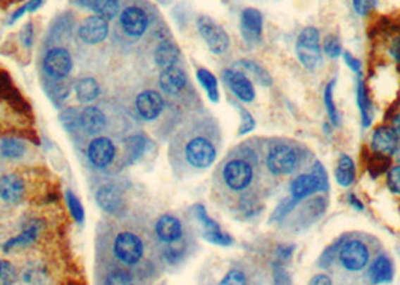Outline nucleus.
Here are the masks:
<instances>
[{
	"label": "nucleus",
	"mask_w": 400,
	"mask_h": 285,
	"mask_svg": "<svg viewBox=\"0 0 400 285\" xmlns=\"http://www.w3.org/2000/svg\"><path fill=\"white\" fill-rule=\"evenodd\" d=\"M330 185L324 184L315 173H301L291 182V198L295 201L313 196L318 191H328Z\"/></svg>",
	"instance_id": "obj_9"
},
{
	"label": "nucleus",
	"mask_w": 400,
	"mask_h": 285,
	"mask_svg": "<svg viewBox=\"0 0 400 285\" xmlns=\"http://www.w3.org/2000/svg\"><path fill=\"white\" fill-rule=\"evenodd\" d=\"M180 56H181L180 49H177V45L172 41H163L154 54L155 62H157L161 70L175 66L176 62L180 61Z\"/></svg>",
	"instance_id": "obj_22"
},
{
	"label": "nucleus",
	"mask_w": 400,
	"mask_h": 285,
	"mask_svg": "<svg viewBox=\"0 0 400 285\" xmlns=\"http://www.w3.org/2000/svg\"><path fill=\"white\" fill-rule=\"evenodd\" d=\"M215 188L230 208L241 213H254L262 197L274 188L265 173L261 139L230 151L217 170Z\"/></svg>",
	"instance_id": "obj_1"
},
{
	"label": "nucleus",
	"mask_w": 400,
	"mask_h": 285,
	"mask_svg": "<svg viewBox=\"0 0 400 285\" xmlns=\"http://www.w3.org/2000/svg\"><path fill=\"white\" fill-rule=\"evenodd\" d=\"M387 185L392 192L400 194V164L393 167L387 175Z\"/></svg>",
	"instance_id": "obj_42"
},
{
	"label": "nucleus",
	"mask_w": 400,
	"mask_h": 285,
	"mask_svg": "<svg viewBox=\"0 0 400 285\" xmlns=\"http://www.w3.org/2000/svg\"><path fill=\"white\" fill-rule=\"evenodd\" d=\"M369 277L373 284H385L393 279V265L392 260L385 254L377 257L369 270Z\"/></svg>",
	"instance_id": "obj_25"
},
{
	"label": "nucleus",
	"mask_w": 400,
	"mask_h": 285,
	"mask_svg": "<svg viewBox=\"0 0 400 285\" xmlns=\"http://www.w3.org/2000/svg\"><path fill=\"white\" fill-rule=\"evenodd\" d=\"M25 196V182L15 175L0 177V198L6 203H18Z\"/></svg>",
	"instance_id": "obj_19"
},
{
	"label": "nucleus",
	"mask_w": 400,
	"mask_h": 285,
	"mask_svg": "<svg viewBox=\"0 0 400 285\" xmlns=\"http://www.w3.org/2000/svg\"><path fill=\"white\" fill-rule=\"evenodd\" d=\"M261 147L265 173L273 186L315 163L312 152L304 144L291 139L261 140Z\"/></svg>",
	"instance_id": "obj_2"
},
{
	"label": "nucleus",
	"mask_w": 400,
	"mask_h": 285,
	"mask_svg": "<svg viewBox=\"0 0 400 285\" xmlns=\"http://www.w3.org/2000/svg\"><path fill=\"white\" fill-rule=\"evenodd\" d=\"M274 285H292V279L289 272L280 266V265H274Z\"/></svg>",
	"instance_id": "obj_43"
},
{
	"label": "nucleus",
	"mask_w": 400,
	"mask_h": 285,
	"mask_svg": "<svg viewBox=\"0 0 400 285\" xmlns=\"http://www.w3.org/2000/svg\"><path fill=\"white\" fill-rule=\"evenodd\" d=\"M223 78L229 89L233 92L239 101L242 102H253L256 98V92H254V86L251 80L238 70H226L223 72Z\"/></svg>",
	"instance_id": "obj_12"
},
{
	"label": "nucleus",
	"mask_w": 400,
	"mask_h": 285,
	"mask_svg": "<svg viewBox=\"0 0 400 285\" xmlns=\"http://www.w3.org/2000/svg\"><path fill=\"white\" fill-rule=\"evenodd\" d=\"M220 285H249L247 275L239 269H232L227 275L221 279Z\"/></svg>",
	"instance_id": "obj_35"
},
{
	"label": "nucleus",
	"mask_w": 400,
	"mask_h": 285,
	"mask_svg": "<svg viewBox=\"0 0 400 285\" xmlns=\"http://www.w3.org/2000/svg\"><path fill=\"white\" fill-rule=\"evenodd\" d=\"M349 201H351V204H354L355 208H357L358 210H363V204H360V201L355 198L354 196H349Z\"/></svg>",
	"instance_id": "obj_50"
},
{
	"label": "nucleus",
	"mask_w": 400,
	"mask_h": 285,
	"mask_svg": "<svg viewBox=\"0 0 400 285\" xmlns=\"http://www.w3.org/2000/svg\"><path fill=\"white\" fill-rule=\"evenodd\" d=\"M26 151L25 144L18 140H6L0 146V152L6 158H20Z\"/></svg>",
	"instance_id": "obj_31"
},
{
	"label": "nucleus",
	"mask_w": 400,
	"mask_h": 285,
	"mask_svg": "<svg viewBox=\"0 0 400 285\" xmlns=\"http://www.w3.org/2000/svg\"><path fill=\"white\" fill-rule=\"evenodd\" d=\"M120 26L128 37L140 38L149 26L146 13L139 6H128L120 13Z\"/></svg>",
	"instance_id": "obj_8"
},
{
	"label": "nucleus",
	"mask_w": 400,
	"mask_h": 285,
	"mask_svg": "<svg viewBox=\"0 0 400 285\" xmlns=\"http://www.w3.org/2000/svg\"><path fill=\"white\" fill-rule=\"evenodd\" d=\"M106 285H132V278L125 270H115L106 278Z\"/></svg>",
	"instance_id": "obj_37"
},
{
	"label": "nucleus",
	"mask_w": 400,
	"mask_h": 285,
	"mask_svg": "<svg viewBox=\"0 0 400 285\" xmlns=\"http://www.w3.org/2000/svg\"><path fill=\"white\" fill-rule=\"evenodd\" d=\"M295 50L299 62L308 71H318L322 66V51L319 41V30L316 27H304L296 38Z\"/></svg>",
	"instance_id": "obj_4"
},
{
	"label": "nucleus",
	"mask_w": 400,
	"mask_h": 285,
	"mask_svg": "<svg viewBox=\"0 0 400 285\" xmlns=\"http://www.w3.org/2000/svg\"><path fill=\"white\" fill-rule=\"evenodd\" d=\"M390 53L392 56L394 57V59L397 62H400V37L394 39V42L392 44V49H390Z\"/></svg>",
	"instance_id": "obj_48"
},
{
	"label": "nucleus",
	"mask_w": 400,
	"mask_h": 285,
	"mask_svg": "<svg viewBox=\"0 0 400 285\" xmlns=\"http://www.w3.org/2000/svg\"><path fill=\"white\" fill-rule=\"evenodd\" d=\"M96 201L104 212L115 213L119 210L122 204V194L116 185H104L96 192Z\"/></svg>",
	"instance_id": "obj_20"
},
{
	"label": "nucleus",
	"mask_w": 400,
	"mask_h": 285,
	"mask_svg": "<svg viewBox=\"0 0 400 285\" xmlns=\"http://www.w3.org/2000/svg\"><path fill=\"white\" fill-rule=\"evenodd\" d=\"M17 279V270L9 261L0 260V285H13Z\"/></svg>",
	"instance_id": "obj_33"
},
{
	"label": "nucleus",
	"mask_w": 400,
	"mask_h": 285,
	"mask_svg": "<svg viewBox=\"0 0 400 285\" xmlns=\"http://www.w3.org/2000/svg\"><path fill=\"white\" fill-rule=\"evenodd\" d=\"M108 35V20L101 15H91L82 21L79 27V37L86 44H99Z\"/></svg>",
	"instance_id": "obj_13"
},
{
	"label": "nucleus",
	"mask_w": 400,
	"mask_h": 285,
	"mask_svg": "<svg viewBox=\"0 0 400 285\" xmlns=\"http://www.w3.org/2000/svg\"><path fill=\"white\" fill-rule=\"evenodd\" d=\"M188 84V78L185 71L177 65L165 68L160 74V87L164 94L176 96L182 94Z\"/></svg>",
	"instance_id": "obj_15"
},
{
	"label": "nucleus",
	"mask_w": 400,
	"mask_h": 285,
	"mask_svg": "<svg viewBox=\"0 0 400 285\" xmlns=\"http://www.w3.org/2000/svg\"><path fill=\"white\" fill-rule=\"evenodd\" d=\"M21 41H23V44L26 45V47H32L33 27H32L30 23H27V25L23 27V30H21Z\"/></svg>",
	"instance_id": "obj_45"
},
{
	"label": "nucleus",
	"mask_w": 400,
	"mask_h": 285,
	"mask_svg": "<svg viewBox=\"0 0 400 285\" xmlns=\"http://www.w3.org/2000/svg\"><path fill=\"white\" fill-rule=\"evenodd\" d=\"M44 70L51 78L62 80L73 70V57L65 49H51L44 59Z\"/></svg>",
	"instance_id": "obj_10"
},
{
	"label": "nucleus",
	"mask_w": 400,
	"mask_h": 285,
	"mask_svg": "<svg viewBox=\"0 0 400 285\" xmlns=\"http://www.w3.org/2000/svg\"><path fill=\"white\" fill-rule=\"evenodd\" d=\"M343 57H344V62L348 63V66L351 68L354 72H357V74L361 72V62L360 61H357V59H355V57H352L351 53H344Z\"/></svg>",
	"instance_id": "obj_46"
},
{
	"label": "nucleus",
	"mask_w": 400,
	"mask_h": 285,
	"mask_svg": "<svg viewBox=\"0 0 400 285\" xmlns=\"http://www.w3.org/2000/svg\"><path fill=\"white\" fill-rule=\"evenodd\" d=\"M197 80H199V83L202 84V87L206 90L209 99L213 102H217L220 96H218V83H217V78L214 77V74L209 72L208 70H204V68H200V70H197Z\"/></svg>",
	"instance_id": "obj_28"
},
{
	"label": "nucleus",
	"mask_w": 400,
	"mask_h": 285,
	"mask_svg": "<svg viewBox=\"0 0 400 285\" xmlns=\"http://www.w3.org/2000/svg\"><path fill=\"white\" fill-rule=\"evenodd\" d=\"M37 234H38V228H35V227L29 228V230H26L23 234H20V236H17V237H14V239H11L9 242H6L5 251H9L11 248H14V246L27 245V243L33 242V241H35Z\"/></svg>",
	"instance_id": "obj_32"
},
{
	"label": "nucleus",
	"mask_w": 400,
	"mask_h": 285,
	"mask_svg": "<svg viewBox=\"0 0 400 285\" xmlns=\"http://www.w3.org/2000/svg\"><path fill=\"white\" fill-rule=\"evenodd\" d=\"M66 201H68V208L71 210V215L74 216V220L82 224L85 220V210L79 198H77L73 192H68L66 194Z\"/></svg>",
	"instance_id": "obj_36"
},
{
	"label": "nucleus",
	"mask_w": 400,
	"mask_h": 285,
	"mask_svg": "<svg viewBox=\"0 0 400 285\" xmlns=\"http://www.w3.org/2000/svg\"><path fill=\"white\" fill-rule=\"evenodd\" d=\"M220 135L215 123L200 122L182 137L181 156L184 165L194 171L206 170L218 156Z\"/></svg>",
	"instance_id": "obj_3"
},
{
	"label": "nucleus",
	"mask_w": 400,
	"mask_h": 285,
	"mask_svg": "<svg viewBox=\"0 0 400 285\" xmlns=\"http://www.w3.org/2000/svg\"><path fill=\"white\" fill-rule=\"evenodd\" d=\"M75 4L94 11L106 20L115 18L119 13V0H75Z\"/></svg>",
	"instance_id": "obj_21"
},
{
	"label": "nucleus",
	"mask_w": 400,
	"mask_h": 285,
	"mask_svg": "<svg viewBox=\"0 0 400 285\" xmlns=\"http://www.w3.org/2000/svg\"><path fill=\"white\" fill-rule=\"evenodd\" d=\"M204 237L206 239V241L209 242H213V243H217V245H223V246H227V245H232V237L226 233H223L221 230H209V232H205L204 233Z\"/></svg>",
	"instance_id": "obj_39"
},
{
	"label": "nucleus",
	"mask_w": 400,
	"mask_h": 285,
	"mask_svg": "<svg viewBox=\"0 0 400 285\" xmlns=\"http://www.w3.org/2000/svg\"><path fill=\"white\" fill-rule=\"evenodd\" d=\"M324 51L330 59H337L342 54V44L337 37H328L324 42Z\"/></svg>",
	"instance_id": "obj_40"
},
{
	"label": "nucleus",
	"mask_w": 400,
	"mask_h": 285,
	"mask_svg": "<svg viewBox=\"0 0 400 285\" xmlns=\"http://www.w3.org/2000/svg\"><path fill=\"white\" fill-rule=\"evenodd\" d=\"M352 5H354L355 13L364 17V15L370 14L372 11L376 8L377 0H352Z\"/></svg>",
	"instance_id": "obj_41"
},
{
	"label": "nucleus",
	"mask_w": 400,
	"mask_h": 285,
	"mask_svg": "<svg viewBox=\"0 0 400 285\" xmlns=\"http://www.w3.org/2000/svg\"><path fill=\"white\" fill-rule=\"evenodd\" d=\"M332 89H335V82H330L327 89H325V107H327V113L328 118L332 122V125L339 127L340 125V113L335 104V96H332Z\"/></svg>",
	"instance_id": "obj_30"
},
{
	"label": "nucleus",
	"mask_w": 400,
	"mask_h": 285,
	"mask_svg": "<svg viewBox=\"0 0 400 285\" xmlns=\"http://www.w3.org/2000/svg\"><path fill=\"white\" fill-rule=\"evenodd\" d=\"M113 251L119 261L125 265H136L143 257V243L140 237L131 232H122L116 236Z\"/></svg>",
	"instance_id": "obj_7"
},
{
	"label": "nucleus",
	"mask_w": 400,
	"mask_h": 285,
	"mask_svg": "<svg viewBox=\"0 0 400 285\" xmlns=\"http://www.w3.org/2000/svg\"><path fill=\"white\" fill-rule=\"evenodd\" d=\"M197 30L214 54H223L229 50L230 39L227 32L211 17L200 15L197 18Z\"/></svg>",
	"instance_id": "obj_6"
},
{
	"label": "nucleus",
	"mask_w": 400,
	"mask_h": 285,
	"mask_svg": "<svg viewBox=\"0 0 400 285\" xmlns=\"http://www.w3.org/2000/svg\"><path fill=\"white\" fill-rule=\"evenodd\" d=\"M336 180L343 188H348L355 180V165L348 155H340L339 163L336 167Z\"/></svg>",
	"instance_id": "obj_26"
},
{
	"label": "nucleus",
	"mask_w": 400,
	"mask_h": 285,
	"mask_svg": "<svg viewBox=\"0 0 400 285\" xmlns=\"http://www.w3.org/2000/svg\"><path fill=\"white\" fill-rule=\"evenodd\" d=\"M339 261L348 272H361L370 261V248L361 237H349L339 248Z\"/></svg>",
	"instance_id": "obj_5"
},
{
	"label": "nucleus",
	"mask_w": 400,
	"mask_h": 285,
	"mask_svg": "<svg viewBox=\"0 0 400 285\" xmlns=\"http://www.w3.org/2000/svg\"><path fill=\"white\" fill-rule=\"evenodd\" d=\"M262 14L256 8H247L241 14V33L242 38L251 47L259 45L262 41Z\"/></svg>",
	"instance_id": "obj_11"
},
{
	"label": "nucleus",
	"mask_w": 400,
	"mask_h": 285,
	"mask_svg": "<svg viewBox=\"0 0 400 285\" xmlns=\"http://www.w3.org/2000/svg\"><path fill=\"white\" fill-rule=\"evenodd\" d=\"M308 285H335V282H332V279L325 275V273H319V275H315L310 279Z\"/></svg>",
	"instance_id": "obj_47"
},
{
	"label": "nucleus",
	"mask_w": 400,
	"mask_h": 285,
	"mask_svg": "<svg viewBox=\"0 0 400 285\" xmlns=\"http://www.w3.org/2000/svg\"><path fill=\"white\" fill-rule=\"evenodd\" d=\"M393 128L400 135V113L397 114V116H394V119H393Z\"/></svg>",
	"instance_id": "obj_49"
},
{
	"label": "nucleus",
	"mask_w": 400,
	"mask_h": 285,
	"mask_svg": "<svg viewBox=\"0 0 400 285\" xmlns=\"http://www.w3.org/2000/svg\"><path fill=\"white\" fill-rule=\"evenodd\" d=\"M115 153V144L112 143V140L107 139V137H98V139L92 140L87 147L89 161L96 168H104L112 164Z\"/></svg>",
	"instance_id": "obj_14"
},
{
	"label": "nucleus",
	"mask_w": 400,
	"mask_h": 285,
	"mask_svg": "<svg viewBox=\"0 0 400 285\" xmlns=\"http://www.w3.org/2000/svg\"><path fill=\"white\" fill-rule=\"evenodd\" d=\"M235 70L244 72L249 78L251 77L253 80H256V82L262 86H271L273 84V78H271L270 72L266 71L263 66H261L259 63L253 62V61L242 59V61L237 62Z\"/></svg>",
	"instance_id": "obj_24"
},
{
	"label": "nucleus",
	"mask_w": 400,
	"mask_h": 285,
	"mask_svg": "<svg viewBox=\"0 0 400 285\" xmlns=\"http://www.w3.org/2000/svg\"><path fill=\"white\" fill-rule=\"evenodd\" d=\"M61 120L63 123V127L68 131H75L77 128L82 127L80 113H77L75 110H71V108L61 114Z\"/></svg>",
	"instance_id": "obj_34"
},
{
	"label": "nucleus",
	"mask_w": 400,
	"mask_h": 285,
	"mask_svg": "<svg viewBox=\"0 0 400 285\" xmlns=\"http://www.w3.org/2000/svg\"><path fill=\"white\" fill-rule=\"evenodd\" d=\"M237 108L241 114V128H239V135L242 134H247L250 131L254 129V127H256V122H254L253 116L251 114L246 110V108H242L239 104H237Z\"/></svg>",
	"instance_id": "obj_38"
},
{
	"label": "nucleus",
	"mask_w": 400,
	"mask_h": 285,
	"mask_svg": "<svg viewBox=\"0 0 400 285\" xmlns=\"http://www.w3.org/2000/svg\"><path fill=\"white\" fill-rule=\"evenodd\" d=\"M400 147V135L390 127L377 128L372 135V149L381 155H396Z\"/></svg>",
	"instance_id": "obj_16"
},
{
	"label": "nucleus",
	"mask_w": 400,
	"mask_h": 285,
	"mask_svg": "<svg viewBox=\"0 0 400 285\" xmlns=\"http://www.w3.org/2000/svg\"><path fill=\"white\" fill-rule=\"evenodd\" d=\"M357 99H358V106H360V111H361V119H363V127L368 128L369 125L372 123V118H373V110H372V104L368 98V94H365V87L361 80H358V87H357Z\"/></svg>",
	"instance_id": "obj_29"
},
{
	"label": "nucleus",
	"mask_w": 400,
	"mask_h": 285,
	"mask_svg": "<svg viewBox=\"0 0 400 285\" xmlns=\"http://www.w3.org/2000/svg\"><path fill=\"white\" fill-rule=\"evenodd\" d=\"M155 232L157 236L165 243H175L182 237V224L181 221L172 215H163L155 224Z\"/></svg>",
	"instance_id": "obj_18"
},
{
	"label": "nucleus",
	"mask_w": 400,
	"mask_h": 285,
	"mask_svg": "<svg viewBox=\"0 0 400 285\" xmlns=\"http://www.w3.org/2000/svg\"><path fill=\"white\" fill-rule=\"evenodd\" d=\"M75 94L77 98L80 99V102L87 104V102H92L94 99L98 98L99 86L94 78H83L75 84Z\"/></svg>",
	"instance_id": "obj_27"
},
{
	"label": "nucleus",
	"mask_w": 400,
	"mask_h": 285,
	"mask_svg": "<svg viewBox=\"0 0 400 285\" xmlns=\"http://www.w3.org/2000/svg\"><path fill=\"white\" fill-rule=\"evenodd\" d=\"M136 107L140 118L144 120L157 119L164 110L163 96L155 90H144L136 99Z\"/></svg>",
	"instance_id": "obj_17"
},
{
	"label": "nucleus",
	"mask_w": 400,
	"mask_h": 285,
	"mask_svg": "<svg viewBox=\"0 0 400 285\" xmlns=\"http://www.w3.org/2000/svg\"><path fill=\"white\" fill-rule=\"evenodd\" d=\"M396 155H397V159H399V163H400V149L396 152Z\"/></svg>",
	"instance_id": "obj_51"
},
{
	"label": "nucleus",
	"mask_w": 400,
	"mask_h": 285,
	"mask_svg": "<svg viewBox=\"0 0 400 285\" xmlns=\"http://www.w3.org/2000/svg\"><path fill=\"white\" fill-rule=\"evenodd\" d=\"M42 4V0H30V2H27L23 8H20L17 13H14L13 18H11V21H15L18 20L20 17H23L26 13H32V11H37Z\"/></svg>",
	"instance_id": "obj_44"
},
{
	"label": "nucleus",
	"mask_w": 400,
	"mask_h": 285,
	"mask_svg": "<svg viewBox=\"0 0 400 285\" xmlns=\"http://www.w3.org/2000/svg\"><path fill=\"white\" fill-rule=\"evenodd\" d=\"M82 127L91 134H98L106 128V116L98 107H86L80 113Z\"/></svg>",
	"instance_id": "obj_23"
}]
</instances>
